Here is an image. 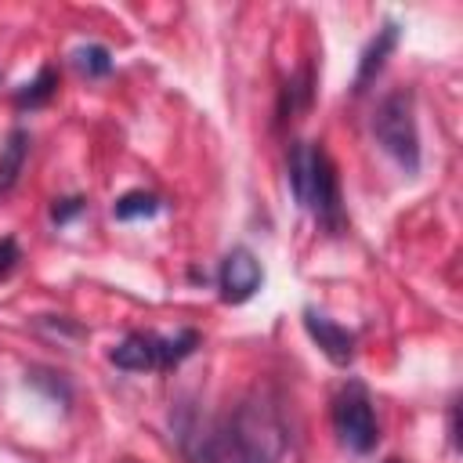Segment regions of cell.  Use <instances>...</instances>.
Returning <instances> with one entry per match:
<instances>
[{
    "instance_id": "cell-1",
    "label": "cell",
    "mask_w": 463,
    "mask_h": 463,
    "mask_svg": "<svg viewBox=\"0 0 463 463\" xmlns=\"http://www.w3.org/2000/svg\"><path fill=\"white\" fill-rule=\"evenodd\" d=\"M282 456V427L260 402H242L213 423L195 449V463H275Z\"/></svg>"
},
{
    "instance_id": "cell-2",
    "label": "cell",
    "mask_w": 463,
    "mask_h": 463,
    "mask_svg": "<svg viewBox=\"0 0 463 463\" xmlns=\"http://www.w3.org/2000/svg\"><path fill=\"white\" fill-rule=\"evenodd\" d=\"M289 188H293V199L311 210L326 228H340L344 217H340V188H336V170L326 156L322 145H293L289 152Z\"/></svg>"
},
{
    "instance_id": "cell-3",
    "label": "cell",
    "mask_w": 463,
    "mask_h": 463,
    "mask_svg": "<svg viewBox=\"0 0 463 463\" xmlns=\"http://www.w3.org/2000/svg\"><path fill=\"white\" fill-rule=\"evenodd\" d=\"M373 137L402 170H409V174L420 170V130H416V112H412L409 90H394L376 105Z\"/></svg>"
},
{
    "instance_id": "cell-4",
    "label": "cell",
    "mask_w": 463,
    "mask_h": 463,
    "mask_svg": "<svg viewBox=\"0 0 463 463\" xmlns=\"http://www.w3.org/2000/svg\"><path fill=\"white\" fill-rule=\"evenodd\" d=\"M199 347L195 329H177L174 336L159 333H130L112 347V365L123 373H148V369H170L181 358H188Z\"/></svg>"
},
{
    "instance_id": "cell-5",
    "label": "cell",
    "mask_w": 463,
    "mask_h": 463,
    "mask_svg": "<svg viewBox=\"0 0 463 463\" xmlns=\"http://www.w3.org/2000/svg\"><path fill=\"white\" fill-rule=\"evenodd\" d=\"M333 427H336V438L351 449V452H373L376 449V416H373V402H369V391L358 383V380H347L340 387V394L333 398Z\"/></svg>"
},
{
    "instance_id": "cell-6",
    "label": "cell",
    "mask_w": 463,
    "mask_h": 463,
    "mask_svg": "<svg viewBox=\"0 0 463 463\" xmlns=\"http://www.w3.org/2000/svg\"><path fill=\"white\" fill-rule=\"evenodd\" d=\"M217 282H221V300H224V304H246V300L260 289L264 268H260V260L253 257V250L232 246V250L224 253V260H221Z\"/></svg>"
},
{
    "instance_id": "cell-7",
    "label": "cell",
    "mask_w": 463,
    "mask_h": 463,
    "mask_svg": "<svg viewBox=\"0 0 463 463\" xmlns=\"http://www.w3.org/2000/svg\"><path fill=\"white\" fill-rule=\"evenodd\" d=\"M304 329L311 333V340L318 344V351H322L333 365H347V362L354 358V333L344 329V326H336L333 318L318 315L315 307L304 311Z\"/></svg>"
},
{
    "instance_id": "cell-8",
    "label": "cell",
    "mask_w": 463,
    "mask_h": 463,
    "mask_svg": "<svg viewBox=\"0 0 463 463\" xmlns=\"http://www.w3.org/2000/svg\"><path fill=\"white\" fill-rule=\"evenodd\" d=\"M394 43H398V22H383L380 29H376V36L365 43V51H362V58H358V72H354V94H362L376 76H380V69L387 65V54L394 51Z\"/></svg>"
},
{
    "instance_id": "cell-9",
    "label": "cell",
    "mask_w": 463,
    "mask_h": 463,
    "mask_svg": "<svg viewBox=\"0 0 463 463\" xmlns=\"http://www.w3.org/2000/svg\"><path fill=\"white\" fill-rule=\"evenodd\" d=\"M25 156H29V130L14 127L4 145H0V192H11L22 166H25Z\"/></svg>"
},
{
    "instance_id": "cell-10",
    "label": "cell",
    "mask_w": 463,
    "mask_h": 463,
    "mask_svg": "<svg viewBox=\"0 0 463 463\" xmlns=\"http://www.w3.org/2000/svg\"><path fill=\"white\" fill-rule=\"evenodd\" d=\"M54 90H58V72L51 69V65H43L40 72H36V80H29L18 94H14V105L18 109H36V105H47L51 98H54Z\"/></svg>"
},
{
    "instance_id": "cell-11",
    "label": "cell",
    "mask_w": 463,
    "mask_h": 463,
    "mask_svg": "<svg viewBox=\"0 0 463 463\" xmlns=\"http://www.w3.org/2000/svg\"><path fill=\"white\" fill-rule=\"evenodd\" d=\"M159 213V199L152 192H127L112 203V217L116 221H145V217H156Z\"/></svg>"
},
{
    "instance_id": "cell-12",
    "label": "cell",
    "mask_w": 463,
    "mask_h": 463,
    "mask_svg": "<svg viewBox=\"0 0 463 463\" xmlns=\"http://www.w3.org/2000/svg\"><path fill=\"white\" fill-rule=\"evenodd\" d=\"M72 61H76V69H80L87 80H98V76H109V72H112V54H109V47H101V43L76 47V51H72Z\"/></svg>"
},
{
    "instance_id": "cell-13",
    "label": "cell",
    "mask_w": 463,
    "mask_h": 463,
    "mask_svg": "<svg viewBox=\"0 0 463 463\" xmlns=\"http://www.w3.org/2000/svg\"><path fill=\"white\" fill-rule=\"evenodd\" d=\"M80 210H83V199H76V195H72V199H58V203L51 206V221H54V224H69Z\"/></svg>"
},
{
    "instance_id": "cell-14",
    "label": "cell",
    "mask_w": 463,
    "mask_h": 463,
    "mask_svg": "<svg viewBox=\"0 0 463 463\" xmlns=\"http://www.w3.org/2000/svg\"><path fill=\"white\" fill-rule=\"evenodd\" d=\"M18 260H22L18 242H14V239H0V279L11 275V271L18 268Z\"/></svg>"
},
{
    "instance_id": "cell-15",
    "label": "cell",
    "mask_w": 463,
    "mask_h": 463,
    "mask_svg": "<svg viewBox=\"0 0 463 463\" xmlns=\"http://www.w3.org/2000/svg\"><path fill=\"white\" fill-rule=\"evenodd\" d=\"M123 463H134V459H123Z\"/></svg>"
},
{
    "instance_id": "cell-16",
    "label": "cell",
    "mask_w": 463,
    "mask_h": 463,
    "mask_svg": "<svg viewBox=\"0 0 463 463\" xmlns=\"http://www.w3.org/2000/svg\"><path fill=\"white\" fill-rule=\"evenodd\" d=\"M387 463H398V459H387Z\"/></svg>"
}]
</instances>
